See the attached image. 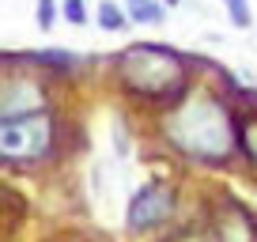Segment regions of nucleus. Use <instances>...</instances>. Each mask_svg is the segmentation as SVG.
<instances>
[{
	"label": "nucleus",
	"mask_w": 257,
	"mask_h": 242,
	"mask_svg": "<svg viewBox=\"0 0 257 242\" xmlns=\"http://www.w3.org/2000/svg\"><path fill=\"white\" fill-rule=\"evenodd\" d=\"M167 137L178 152L193 155V159L223 163L234 152V121L227 113V106L208 95L185 98L167 117Z\"/></svg>",
	"instance_id": "f257e3e1"
},
{
	"label": "nucleus",
	"mask_w": 257,
	"mask_h": 242,
	"mask_svg": "<svg viewBox=\"0 0 257 242\" xmlns=\"http://www.w3.org/2000/svg\"><path fill=\"white\" fill-rule=\"evenodd\" d=\"M117 80L128 95L140 98H178L189 83V72H185V61L178 49L155 46V42H140V46L125 49L117 57Z\"/></svg>",
	"instance_id": "f03ea898"
},
{
	"label": "nucleus",
	"mask_w": 257,
	"mask_h": 242,
	"mask_svg": "<svg viewBox=\"0 0 257 242\" xmlns=\"http://www.w3.org/2000/svg\"><path fill=\"white\" fill-rule=\"evenodd\" d=\"M53 144V117L46 110L27 117L0 121V159L4 163H34Z\"/></svg>",
	"instance_id": "7ed1b4c3"
},
{
	"label": "nucleus",
	"mask_w": 257,
	"mask_h": 242,
	"mask_svg": "<svg viewBox=\"0 0 257 242\" xmlns=\"http://www.w3.org/2000/svg\"><path fill=\"white\" fill-rule=\"evenodd\" d=\"M170 212H174V189L167 182H152V186H140L128 201V212H125V227L133 234L137 231H152V227L167 223Z\"/></svg>",
	"instance_id": "20e7f679"
},
{
	"label": "nucleus",
	"mask_w": 257,
	"mask_h": 242,
	"mask_svg": "<svg viewBox=\"0 0 257 242\" xmlns=\"http://www.w3.org/2000/svg\"><path fill=\"white\" fill-rule=\"evenodd\" d=\"M46 110V95L31 80H8L0 83V121L4 117H27V113Z\"/></svg>",
	"instance_id": "39448f33"
},
{
	"label": "nucleus",
	"mask_w": 257,
	"mask_h": 242,
	"mask_svg": "<svg viewBox=\"0 0 257 242\" xmlns=\"http://www.w3.org/2000/svg\"><path fill=\"white\" fill-rule=\"evenodd\" d=\"M216 234H219V242H257V223L238 204H227L216 216Z\"/></svg>",
	"instance_id": "423d86ee"
},
{
	"label": "nucleus",
	"mask_w": 257,
	"mask_h": 242,
	"mask_svg": "<svg viewBox=\"0 0 257 242\" xmlns=\"http://www.w3.org/2000/svg\"><path fill=\"white\" fill-rule=\"evenodd\" d=\"M125 19L128 23H144V27H155V23H163V4L159 0H125Z\"/></svg>",
	"instance_id": "0eeeda50"
},
{
	"label": "nucleus",
	"mask_w": 257,
	"mask_h": 242,
	"mask_svg": "<svg viewBox=\"0 0 257 242\" xmlns=\"http://www.w3.org/2000/svg\"><path fill=\"white\" fill-rule=\"evenodd\" d=\"M95 19H98V27H102V31H125V27H128L125 12H121L113 0H102V4H98Z\"/></svg>",
	"instance_id": "6e6552de"
},
{
	"label": "nucleus",
	"mask_w": 257,
	"mask_h": 242,
	"mask_svg": "<svg viewBox=\"0 0 257 242\" xmlns=\"http://www.w3.org/2000/svg\"><path fill=\"white\" fill-rule=\"evenodd\" d=\"M234 144L257 163V117H246L242 125H234Z\"/></svg>",
	"instance_id": "1a4fd4ad"
},
{
	"label": "nucleus",
	"mask_w": 257,
	"mask_h": 242,
	"mask_svg": "<svg viewBox=\"0 0 257 242\" xmlns=\"http://www.w3.org/2000/svg\"><path fill=\"white\" fill-rule=\"evenodd\" d=\"M227 16H231V23L238 27V31H246L249 23H253V12H249V0H223Z\"/></svg>",
	"instance_id": "9d476101"
},
{
	"label": "nucleus",
	"mask_w": 257,
	"mask_h": 242,
	"mask_svg": "<svg viewBox=\"0 0 257 242\" xmlns=\"http://www.w3.org/2000/svg\"><path fill=\"white\" fill-rule=\"evenodd\" d=\"M64 23L83 27L87 23V4H83V0H64Z\"/></svg>",
	"instance_id": "9b49d317"
},
{
	"label": "nucleus",
	"mask_w": 257,
	"mask_h": 242,
	"mask_svg": "<svg viewBox=\"0 0 257 242\" xmlns=\"http://www.w3.org/2000/svg\"><path fill=\"white\" fill-rule=\"evenodd\" d=\"M53 19H57L53 0H38V31H53Z\"/></svg>",
	"instance_id": "f8f14e48"
},
{
	"label": "nucleus",
	"mask_w": 257,
	"mask_h": 242,
	"mask_svg": "<svg viewBox=\"0 0 257 242\" xmlns=\"http://www.w3.org/2000/svg\"><path fill=\"white\" fill-rule=\"evenodd\" d=\"M159 4H170V8H178V4H182V0H159Z\"/></svg>",
	"instance_id": "ddd939ff"
}]
</instances>
